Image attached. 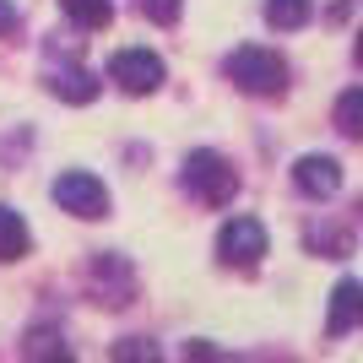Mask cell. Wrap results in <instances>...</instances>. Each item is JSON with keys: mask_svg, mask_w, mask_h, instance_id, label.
Masks as SVG:
<instances>
[{"mask_svg": "<svg viewBox=\"0 0 363 363\" xmlns=\"http://www.w3.org/2000/svg\"><path fill=\"white\" fill-rule=\"evenodd\" d=\"M228 82L250 98H277V92L288 87V60L277 55V49H260V44H244L228 55Z\"/></svg>", "mask_w": 363, "mask_h": 363, "instance_id": "obj_1", "label": "cell"}, {"mask_svg": "<svg viewBox=\"0 0 363 363\" xmlns=\"http://www.w3.org/2000/svg\"><path fill=\"white\" fill-rule=\"evenodd\" d=\"M184 190L201 201V206H228V201L239 196V174H233V163H228L223 152L201 147L184 157Z\"/></svg>", "mask_w": 363, "mask_h": 363, "instance_id": "obj_2", "label": "cell"}, {"mask_svg": "<svg viewBox=\"0 0 363 363\" xmlns=\"http://www.w3.org/2000/svg\"><path fill=\"white\" fill-rule=\"evenodd\" d=\"M108 82L130 98H147V92L163 87V60L152 55V49H120L114 60H108Z\"/></svg>", "mask_w": 363, "mask_h": 363, "instance_id": "obj_3", "label": "cell"}, {"mask_svg": "<svg viewBox=\"0 0 363 363\" xmlns=\"http://www.w3.org/2000/svg\"><path fill=\"white\" fill-rule=\"evenodd\" d=\"M55 201H60V212H71V217H108L104 179H98V174H82V168H71V174L55 179Z\"/></svg>", "mask_w": 363, "mask_h": 363, "instance_id": "obj_4", "label": "cell"}, {"mask_svg": "<svg viewBox=\"0 0 363 363\" xmlns=\"http://www.w3.org/2000/svg\"><path fill=\"white\" fill-rule=\"evenodd\" d=\"M266 228H260V217H228L223 233H217V255L228 260V266H255L260 255H266Z\"/></svg>", "mask_w": 363, "mask_h": 363, "instance_id": "obj_5", "label": "cell"}, {"mask_svg": "<svg viewBox=\"0 0 363 363\" xmlns=\"http://www.w3.org/2000/svg\"><path fill=\"white\" fill-rule=\"evenodd\" d=\"M293 184H298L303 196H315V201H331L336 190H342V163L325 157V152H309V157L293 163Z\"/></svg>", "mask_w": 363, "mask_h": 363, "instance_id": "obj_6", "label": "cell"}, {"mask_svg": "<svg viewBox=\"0 0 363 363\" xmlns=\"http://www.w3.org/2000/svg\"><path fill=\"white\" fill-rule=\"evenodd\" d=\"M352 325H363V282L358 277H342L331 288V309H325V331L342 336L352 331Z\"/></svg>", "mask_w": 363, "mask_h": 363, "instance_id": "obj_7", "label": "cell"}, {"mask_svg": "<svg viewBox=\"0 0 363 363\" xmlns=\"http://www.w3.org/2000/svg\"><path fill=\"white\" fill-rule=\"evenodd\" d=\"M44 82H49L55 98H65V104H92V98H98V76H92L87 65H55Z\"/></svg>", "mask_w": 363, "mask_h": 363, "instance_id": "obj_8", "label": "cell"}, {"mask_svg": "<svg viewBox=\"0 0 363 363\" xmlns=\"http://www.w3.org/2000/svg\"><path fill=\"white\" fill-rule=\"evenodd\" d=\"M28 223H22V212H11V206H0V260H22L28 255Z\"/></svg>", "mask_w": 363, "mask_h": 363, "instance_id": "obj_9", "label": "cell"}, {"mask_svg": "<svg viewBox=\"0 0 363 363\" xmlns=\"http://www.w3.org/2000/svg\"><path fill=\"white\" fill-rule=\"evenodd\" d=\"M60 6H65V16H71L76 28H87V33L108 28V16H114V0H60Z\"/></svg>", "mask_w": 363, "mask_h": 363, "instance_id": "obj_10", "label": "cell"}, {"mask_svg": "<svg viewBox=\"0 0 363 363\" xmlns=\"http://www.w3.org/2000/svg\"><path fill=\"white\" fill-rule=\"evenodd\" d=\"M336 130L352 141H363V87H347L336 98Z\"/></svg>", "mask_w": 363, "mask_h": 363, "instance_id": "obj_11", "label": "cell"}, {"mask_svg": "<svg viewBox=\"0 0 363 363\" xmlns=\"http://www.w3.org/2000/svg\"><path fill=\"white\" fill-rule=\"evenodd\" d=\"M309 11H315V6H309V0H266V22H272V28H303V22H309Z\"/></svg>", "mask_w": 363, "mask_h": 363, "instance_id": "obj_12", "label": "cell"}, {"mask_svg": "<svg viewBox=\"0 0 363 363\" xmlns=\"http://www.w3.org/2000/svg\"><path fill=\"white\" fill-rule=\"evenodd\" d=\"M28 358L33 363H71V352H65V342L55 331H33L28 336Z\"/></svg>", "mask_w": 363, "mask_h": 363, "instance_id": "obj_13", "label": "cell"}, {"mask_svg": "<svg viewBox=\"0 0 363 363\" xmlns=\"http://www.w3.org/2000/svg\"><path fill=\"white\" fill-rule=\"evenodd\" d=\"M114 363H163V352L147 336H125V342H114Z\"/></svg>", "mask_w": 363, "mask_h": 363, "instance_id": "obj_14", "label": "cell"}, {"mask_svg": "<svg viewBox=\"0 0 363 363\" xmlns=\"http://www.w3.org/2000/svg\"><path fill=\"white\" fill-rule=\"evenodd\" d=\"M309 250H325V255H347L352 250V233L347 228H309Z\"/></svg>", "mask_w": 363, "mask_h": 363, "instance_id": "obj_15", "label": "cell"}, {"mask_svg": "<svg viewBox=\"0 0 363 363\" xmlns=\"http://www.w3.org/2000/svg\"><path fill=\"white\" fill-rule=\"evenodd\" d=\"M136 6L152 16V22H163V28H168V22H179V11H184V0H136Z\"/></svg>", "mask_w": 363, "mask_h": 363, "instance_id": "obj_16", "label": "cell"}, {"mask_svg": "<svg viewBox=\"0 0 363 363\" xmlns=\"http://www.w3.org/2000/svg\"><path fill=\"white\" fill-rule=\"evenodd\" d=\"M22 16H16V0H0V33H11Z\"/></svg>", "mask_w": 363, "mask_h": 363, "instance_id": "obj_17", "label": "cell"}, {"mask_svg": "<svg viewBox=\"0 0 363 363\" xmlns=\"http://www.w3.org/2000/svg\"><path fill=\"white\" fill-rule=\"evenodd\" d=\"M352 55H358V65H363V33H358V44H352Z\"/></svg>", "mask_w": 363, "mask_h": 363, "instance_id": "obj_18", "label": "cell"}]
</instances>
